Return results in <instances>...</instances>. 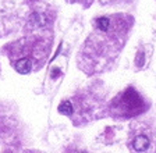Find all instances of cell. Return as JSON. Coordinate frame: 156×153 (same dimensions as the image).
Instances as JSON below:
<instances>
[{"label":"cell","instance_id":"obj_1","mask_svg":"<svg viewBox=\"0 0 156 153\" xmlns=\"http://www.w3.org/2000/svg\"><path fill=\"white\" fill-rule=\"evenodd\" d=\"M119 106H120V110L124 116H133V114L135 116V114H140L145 109L142 98L133 88H128L121 95Z\"/></svg>","mask_w":156,"mask_h":153},{"label":"cell","instance_id":"obj_2","mask_svg":"<svg viewBox=\"0 0 156 153\" xmlns=\"http://www.w3.org/2000/svg\"><path fill=\"white\" fill-rule=\"evenodd\" d=\"M31 68H32V63H31L29 59H27V57L25 59H20L16 63V70L18 72H21V74H28L31 71Z\"/></svg>","mask_w":156,"mask_h":153},{"label":"cell","instance_id":"obj_3","mask_svg":"<svg viewBox=\"0 0 156 153\" xmlns=\"http://www.w3.org/2000/svg\"><path fill=\"white\" fill-rule=\"evenodd\" d=\"M149 145V139L145 137V135H140V137H136L133 142V148L136 150V152H142L148 148Z\"/></svg>","mask_w":156,"mask_h":153},{"label":"cell","instance_id":"obj_4","mask_svg":"<svg viewBox=\"0 0 156 153\" xmlns=\"http://www.w3.org/2000/svg\"><path fill=\"white\" fill-rule=\"evenodd\" d=\"M95 24H96V28L101 31H107V28L110 26V20L107 18V17H101V18H98L96 21H95Z\"/></svg>","mask_w":156,"mask_h":153},{"label":"cell","instance_id":"obj_5","mask_svg":"<svg viewBox=\"0 0 156 153\" xmlns=\"http://www.w3.org/2000/svg\"><path fill=\"white\" fill-rule=\"evenodd\" d=\"M58 111L64 116H71L73 114V106L70 102H62L60 106H58Z\"/></svg>","mask_w":156,"mask_h":153}]
</instances>
